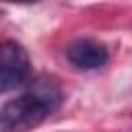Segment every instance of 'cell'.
Masks as SVG:
<instances>
[{
	"instance_id": "7a4b0ae2",
	"label": "cell",
	"mask_w": 132,
	"mask_h": 132,
	"mask_svg": "<svg viewBox=\"0 0 132 132\" xmlns=\"http://www.w3.org/2000/svg\"><path fill=\"white\" fill-rule=\"evenodd\" d=\"M29 56L19 41L6 39L0 47V91L8 93L29 78Z\"/></svg>"
},
{
	"instance_id": "3957f363",
	"label": "cell",
	"mask_w": 132,
	"mask_h": 132,
	"mask_svg": "<svg viewBox=\"0 0 132 132\" xmlns=\"http://www.w3.org/2000/svg\"><path fill=\"white\" fill-rule=\"evenodd\" d=\"M66 58L78 70H97L107 62L109 54H107V47L99 41L78 39L66 47Z\"/></svg>"
},
{
	"instance_id": "6da1fadb",
	"label": "cell",
	"mask_w": 132,
	"mask_h": 132,
	"mask_svg": "<svg viewBox=\"0 0 132 132\" xmlns=\"http://www.w3.org/2000/svg\"><path fill=\"white\" fill-rule=\"evenodd\" d=\"M60 91L52 80H35V85L10 99L0 109V132H29L37 128L58 105H60Z\"/></svg>"
},
{
	"instance_id": "277c9868",
	"label": "cell",
	"mask_w": 132,
	"mask_h": 132,
	"mask_svg": "<svg viewBox=\"0 0 132 132\" xmlns=\"http://www.w3.org/2000/svg\"><path fill=\"white\" fill-rule=\"evenodd\" d=\"M10 2H35V0H10Z\"/></svg>"
}]
</instances>
